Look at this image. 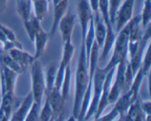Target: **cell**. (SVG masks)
Returning <instances> with one entry per match:
<instances>
[{
    "label": "cell",
    "mask_w": 151,
    "mask_h": 121,
    "mask_svg": "<svg viewBox=\"0 0 151 121\" xmlns=\"http://www.w3.org/2000/svg\"><path fill=\"white\" fill-rule=\"evenodd\" d=\"M10 118L9 117L7 116V114L4 112V111L3 109H1L0 108V121H3V120H9Z\"/></svg>",
    "instance_id": "obj_39"
},
{
    "label": "cell",
    "mask_w": 151,
    "mask_h": 121,
    "mask_svg": "<svg viewBox=\"0 0 151 121\" xmlns=\"http://www.w3.org/2000/svg\"><path fill=\"white\" fill-rule=\"evenodd\" d=\"M49 41V35L42 27L38 30L35 34L32 42L35 44V54L34 57L36 60H38L44 54Z\"/></svg>",
    "instance_id": "obj_13"
},
{
    "label": "cell",
    "mask_w": 151,
    "mask_h": 121,
    "mask_svg": "<svg viewBox=\"0 0 151 121\" xmlns=\"http://www.w3.org/2000/svg\"><path fill=\"white\" fill-rule=\"evenodd\" d=\"M122 119L125 120H145L146 116L141 107V103L139 100H136L131 103L126 113L123 115Z\"/></svg>",
    "instance_id": "obj_19"
},
{
    "label": "cell",
    "mask_w": 151,
    "mask_h": 121,
    "mask_svg": "<svg viewBox=\"0 0 151 121\" xmlns=\"http://www.w3.org/2000/svg\"><path fill=\"white\" fill-rule=\"evenodd\" d=\"M47 98L50 102L53 111V120H60L62 118L64 110V105L66 100L62 96L60 90L53 89L52 91L45 93Z\"/></svg>",
    "instance_id": "obj_8"
},
{
    "label": "cell",
    "mask_w": 151,
    "mask_h": 121,
    "mask_svg": "<svg viewBox=\"0 0 151 121\" xmlns=\"http://www.w3.org/2000/svg\"><path fill=\"white\" fill-rule=\"evenodd\" d=\"M134 78V74L133 73V71L131 69V65H130L129 61L127 63L126 69L125 72V79H124V86L123 91H126L131 88V84L133 83V80Z\"/></svg>",
    "instance_id": "obj_33"
},
{
    "label": "cell",
    "mask_w": 151,
    "mask_h": 121,
    "mask_svg": "<svg viewBox=\"0 0 151 121\" xmlns=\"http://www.w3.org/2000/svg\"><path fill=\"white\" fill-rule=\"evenodd\" d=\"M52 1V5L55 6L56 5V4H59V3L60 2V1H62L63 0H51Z\"/></svg>",
    "instance_id": "obj_41"
},
{
    "label": "cell",
    "mask_w": 151,
    "mask_h": 121,
    "mask_svg": "<svg viewBox=\"0 0 151 121\" xmlns=\"http://www.w3.org/2000/svg\"><path fill=\"white\" fill-rule=\"evenodd\" d=\"M31 91L33 100L41 103L46 91L45 76L42 66L38 60H35L30 66Z\"/></svg>",
    "instance_id": "obj_2"
},
{
    "label": "cell",
    "mask_w": 151,
    "mask_h": 121,
    "mask_svg": "<svg viewBox=\"0 0 151 121\" xmlns=\"http://www.w3.org/2000/svg\"><path fill=\"white\" fill-rule=\"evenodd\" d=\"M122 2V0H109V17H110L111 23L113 25L114 24L116 13H117Z\"/></svg>",
    "instance_id": "obj_32"
},
{
    "label": "cell",
    "mask_w": 151,
    "mask_h": 121,
    "mask_svg": "<svg viewBox=\"0 0 151 121\" xmlns=\"http://www.w3.org/2000/svg\"><path fill=\"white\" fill-rule=\"evenodd\" d=\"M135 100H134V96H133L132 91L129 89L128 91H125L122 95L119 96L117 100L115 102L114 108L118 111L120 116H123L127 112L131 103H134Z\"/></svg>",
    "instance_id": "obj_18"
},
{
    "label": "cell",
    "mask_w": 151,
    "mask_h": 121,
    "mask_svg": "<svg viewBox=\"0 0 151 121\" xmlns=\"http://www.w3.org/2000/svg\"><path fill=\"white\" fill-rule=\"evenodd\" d=\"M31 1H32V0H31Z\"/></svg>",
    "instance_id": "obj_42"
},
{
    "label": "cell",
    "mask_w": 151,
    "mask_h": 121,
    "mask_svg": "<svg viewBox=\"0 0 151 121\" xmlns=\"http://www.w3.org/2000/svg\"><path fill=\"white\" fill-rule=\"evenodd\" d=\"M15 100H16V97H15L14 94L5 93L4 94L1 95L0 108L4 111V112L7 114L10 119L13 108L15 106Z\"/></svg>",
    "instance_id": "obj_25"
},
{
    "label": "cell",
    "mask_w": 151,
    "mask_h": 121,
    "mask_svg": "<svg viewBox=\"0 0 151 121\" xmlns=\"http://www.w3.org/2000/svg\"><path fill=\"white\" fill-rule=\"evenodd\" d=\"M74 52H75V47L72 44V40H68V41L63 42L61 59L58 64V70L62 72H65L66 66L71 64V60L73 57Z\"/></svg>",
    "instance_id": "obj_15"
},
{
    "label": "cell",
    "mask_w": 151,
    "mask_h": 121,
    "mask_svg": "<svg viewBox=\"0 0 151 121\" xmlns=\"http://www.w3.org/2000/svg\"><path fill=\"white\" fill-rule=\"evenodd\" d=\"M99 13H100L105 24L111 22L109 17V0H99Z\"/></svg>",
    "instance_id": "obj_30"
},
{
    "label": "cell",
    "mask_w": 151,
    "mask_h": 121,
    "mask_svg": "<svg viewBox=\"0 0 151 121\" xmlns=\"http://www.w3.org/2000/svg\"><path fill=\"white\" fill-rule=\"evenodd\" d=\"M7 41H9L7 39V38L5 37V35H4V33L2 32V31L0 30V43L1 44V45L3 46L4 44H5Z\"/></svg>",
    "instance_id": "obj_40"
},
{
    "label": "cell",
    "mask_w": 151,
    "mask_h": 121,
    "mask_svg": "<svg viewBox=\"0 0 151 121\" xmlns=\"http://www.w3.org/2000/svg\"><path fill=\"white\" fill-rule=\"evenodd\" d=\"M69 5V0H63L59 4L53 6V21L51 27V35L56 32L60 19L66 13Z\"/></svg>",
    "instance_id": "obj_16"
},
{
    "label": "cell",
    "mask_w": 151,
    "mask_h": 121,
    "mask_svg": "<svg viewBox=\"0 0 151 121\" xmlns=\"http://www.w3.org/2000/svg\"><path fill=\"white\" fill-rule=\"evenodd\" d=\"M71 80H72V70H71V64L68 65L65 69L64 76H63V82L60 87V92L65 100L68 98L69 95L71 86Z\"/></svg>",
    "instance_id": "obj_26"
},
{
    "label": "cell",
    "mask_w": 151,
    "mask_h": 121,
    "mask_svg": "<svg viewBox=\"0 0 151 121\" xmlns=\"http://www.w3.org/2000/svg\"><path fill=\"white\" fill-rule=\"evenodd\" d=\"M95 41V38H94V17L91 19L90 22L89 27L87 30L86 35L85 39L83 42H84L86 48V60L88 66V60H89L90 53H91V47Z\"/></svg>",
    "instance_id": "obj_24"
},
{
    "label": "cell",
    "mask_w": 151,
    "mask_h": 121,
    "mask_svg": "<svg viewBox=\"0 0 151 121\" xmlns=\"http://www.w3.org/2000/svg\"><path fill=\"white\" fill-rule=\"evenodd\" d=\"M93 16H94V31L95 41L99 47L101 48L106 38V25L99 12L93 14Z\"/></svg>",
    "instance_id": "obj_14"
},
{
    "label": "cell",
    "mask_w": 151,
    "mask_h": 121,
    "mask_svg": "<svg viewBox=\"0 0 151 121\" xmlns=\"http://www.w3.org/2000/svg\"><path fill=\"white\" fill-rule=\"evenodd\" d=\"M7 53L11 56L12 58L19 65L24 72L36 60L34 55H32L27 52L24 51L23 49L14 48Z\"/></svg>",
    "instance_id": "obj_10"
},
{
    "label": "cell",
    "mask_w": 151,
    "mask_h": 121,
    "mask_svg": "<svg viewBox=\"0 0 151 121\" xmlns=\"http://www.w3.org/2000/svg\"><path fill=\"white\" fill-rule=\"evenodd\" d=\"M75 19H76V15L68 10L63 18L60 19L58 30L60 31L63 42H65L68 40H72V33L75 24Z\"/></svg>",
    "instance_id": "obj_9"
},
{
    "label": "cell",
    "mask_w": 151,
    "mask_h": 121,
    "mask_svg": "<svg viewBox=\"0 0 151 121\" xmlns=\"http://www.w3.org/2000/svg\"><path fill=\"white\" fill-rule=\"evenodd\" d=\"M150 43L147 45V48H146L144 56H143L142 61V64L140 68H141L142 71L145 75H147L149 72L151 66V61H150Z\"/></svg>",
    "instance_id": "obj_31"
},
{
    "label": "cell",
    "mask_w": 151,
    "mask_h": 121,
    "mask_svg": "<svg viewBox=\"0 0 151 121\" xmlns=\"http://www.w3.org/2000/svg\"><path fill=\"white\" fill-rule=\"evenodd\" d=\"M89 77H88V66L86 60V48L84 42L81 41V52L78 60L76 73H75V90L72 107V116L78 120L81 110V103L84 94L88 86Z\"/></svg>",
    "instance_id": "obj_1"
},
{
    "label": "cell",
    "mask_w": 151,
    "mask_h": 121,
    "mask_svg": "<svg viewBox=\"0 0 151 121\" xmlns=\"http://www.w3.org/2000/svg\"><path fill=\"white\" fill-rule=\"evenodd\" d=\"M8 0H0V14L3 13L7 7Z\"/></svg>",
    "instance_id": "obj_38"
},
{
    "label": "cell",
    "mask_w": 151,
    "mask_h": 121,
    "mask_svg": "<svg viewBox=\"0 0 151 121\" xmlns=\"http://www.w3.org/2000/svg\"><path fill=\"white\" fill-rule=\"evenodd\" d=\"M93 14L99 12V0H88Z\"/></svg>",
    "instance_id": "obj_37"
},
{
    "label": "cell",
    "mask_w": 151,
    "mask_h": 121,
    "mask_svg": "<svg viewBox=\"0 0 151 121\" xmlns=\"http://www.w3.org/2000/svg\"><path fill=\"white\" fill-rule=\"evenodd\" d=\"M39 120L43 121L53 120V111L47 98H46L45 103L40 109Z\"/></svg>",
    "instance_id": "obj_28"
},
{
    "label": "cell",
    "mask_w": 151,
    "mask_h": 121,
    "mask_svg": "<svg viewBox=\"0 0 151 121\" xmlns=\"http://www.w3.org/2000/svg\"><path fill=\"white\" fill-rule=\"evenodd\" d=\"M135 0H125L122 1L116 13L115 22L116 30L119 32L132 19Z\"/></svg>",
    "instance_id": "obj_7"
},
{
    "label": "cell",
    "mask_w": 151,
    "mask_h": 121,
    "mask_svg": "<svg viewBox=\"0 0 151 121\" xmlns=\"http://www.w3.org/2000/svg\"><path fill=\"white\" fill-rule=\"evenodd\" d=\"M106 35L105 38L104 42L102 46V53L100 56V60H104L109 56V53L114 48L115 39H116V34L114 30V27L111 22L106 24Z\"/></svg>",
    "instance_id": "obj_11"
},
{
    "label": "cell",
    "mask_w": 151,
    "mask_h": 121,
    "mask_svg": "<svg viewBox=\"0 0 151 121\" xmlns=\"http://www.w3.org/2000/svg\"><path fill=\"white\" fill-rule=\"evenodd\" d=\"M129 31V41H139L143 33L141 29V16L137 15L127 23Z\"/></svg>",
    "instance_id": "obj_17"
},
{
    "label": "cell",
    "mask_w": 151,
    "mask_h": 121,
    "mask_svg": "<svg viewBox=\"0 0 151 121\" xmlns=\"http://www.w3.org/2000/svg\"><path fill=\"white\" fill-rule=\"evenodd\" d=\"M34 16L40 22L47 16L49 11L48 0H32Z\"/></svg>",
    "instance_id": "obj_21"
},
{
    "label": "cell",
    "mask_w": 151,
    "mask_h": 121,
    "mask_svg": "<svg viewBox=\"0 0 151 121\" xmlns=\"http://www.w3.org/2000/svg\"><path fill=\"white\" fill-rule=\"evenodd\" d=\"M41 107V103L33 101L32 106L25 118V121H36L39 120L40 109Z\"/></svg>",
    "instance_id": "obj_29"
},
{
    "label": "cell",
    "mask_w": 151,
    "mask_h": 121,
    "mask_svg": "<svg viewBox=\"0 0 151 121\" xmlns=\"http://www.w3.org/2000/svg\"><path fill=\"white\" fill-rule=\"evenodd\" d=\"M141 107L146 116L145 120H150L151 117V102L150 100H145L141 103Z\"/></svg>",
    "instance_id": "obj_36"
},
{
    "label": "cell",
    "mask_w": 151,
    "mask_h": 121,
    "mask_svg": "<svg viewBox=\"0 0 151 121\" xmlns=\"http://www.w3.org/2000/svg\"><path fill=\"white\" fill-rule=\"evenodd\" d=\"M118 116H119V113L118 112V111L114 107L109 113H108L107 115H102L101 116L97 119V120H106V121L114 120Z\"/></svg>",
    "instance_id": "obj_35"
},
{
    "label": "cell",
    "mask_w": 151,
    "mask_h": 121,
    "mask_svg": "<svg viewBox=\"0 0 151 121\" xmlns=\"http://www.w3.org/2000/svg\"><path fill=\"white\" fill-rule=\"evenodd\" d=\"M23 24L28 38L32 42L36 32L41 28V22L38 20L33 15H32L29 20L23 22Z\"/></svg>",
    "instance_id": "obj_23"
},
{
    "label": "cell",
    "mask_w": 151,
    "mask_h": 121,
    "mask_svg": "<svg viewBox=\"0 0 151 121\" xmlns=\"http://www.w3.org/2000/svg\"><path fill=\"white\" fill-rule=\"evenodd\" d=\"M33 101L32 93L29 92L21 102L19 106L17 107V109L12 113L10 120L24 121Z\"/></svg>",
    "instance_id": "obj_12"
},
{
    "label": "cell",
    "mask_w": 151,
    "mask_h": 121,
    "mask_svg": "<svg viewBox=\"0 0 151 121\" xmlns=\"http://www.w3.org/2000/svg\"><path fill=\"white\" fill-rule=\"evenodd\" d=\"M78 15L81 24V41H83L90 22L94 17L88 0H79L78 4Z\"/></svg>",
    "instance_id": "obj_5"
},
{
    "label": "cell",
    "mask_w": 151,
    "mask_h": 121,
    "mask_svg": "<svg viewBox=\"0 0 151 121\" xmlns=\"http://www.w3.org/2000/svg\"><path fill=\"white\" fill-rule=\"evenodd\" d=\"M18 74L12 69H9L0 62V86H1V95L5 93L14 94L15 86Z\"/></svg>",
    "instance_id": "obj_4"
},
{
    "label": "cell",
    "mask_w": 151,
    "mask_h": 121,
    "mask_svg": "<svg viewBox=\"0 0 151 121\" xmlns=\"http://www.w3.org/2000/svg\"><path fill=\"white\" fill-rule=\"evenodd\" d=\"M16 10L22 22H27L32 16V1L31 0H16Z\"/></svg>",
    "instance_id": "obj_20"
},
{
    "label": "cell",
    "mask_w": 151,
    "mask_h": 121,
    "mask_svg": "<svg viewBox=\"0 0 151 121\" xmlns=\"http://www.w3.org/2000/svg\"><path fill=\"white\" fill-rule=\"evenodd\" d=\"M0 30L2 31V32L4 33V35H5V37L7 38V39L8 40V41H18L17 38H16V35H15L14 32H13L10 28L7 27V26H5V25L0 23Z\"/></svg>",
    "instance_id": "obj_34"
},
{
    "label": "cell",
    "mask_w": 151,
    "mask_h": 121,
    "mask_svg": "<svg viewBox=\"0 0 151 121\" xmlns=\"http://www.w3.org/2000/svg\"><path fill=\"white\" fill-rule=\"evenodd\" d=\"M115 70L116 68H113L109 71L106 75V79H105L104 84H103V91H102L101 96L99 100L98 105H97V109L94 113V119L97 120L103 115V112L105 109H106L108 106H109V90H110L112 82H113V78L115 75Z\"/></svg>",
    "instance_id": "obj_6"
},
{
    "label": "cell",
    "mask_w": 151,
    "mask_h": 121,
    "mask_svg": "<svg viewBox=\"0 0 151 121\" xmlns=\"http://www.w3.org/2000/svg\"><path fill=\"white\" fill-rule=\"evenodd\" d=\"M140 16H141L142 26L147 27L149 24H150L151 0H145Z\"/></svg>",
    "instance_id": "obj_27"
},
{
    "label": "cell",
    "mask_w": 151,
    "mask_h": 121,
    "mask_svg": "<svg viewBox=\"0 0 151 121\" xmlns=\"http://www.w3.org/2000/svg\"><path fill=\"white\" fill-rule=\"evenodd\" d=\"M107 73L108 72L104 68H100L98 67V66L96 68V70L94 74V78H93L92 93H91V100H90L89 106H88V110L86 114L84 120L91 119V117L94 115L97 105H98L99 100L101 96L103 84H104Z\"/></svg>",
    "instance_id": "obj_3"
},
{
    "label": "cell",
    "mask_w": 151,
    "mask_h": 121,
    "mask_svg": "<svg viewBox=\"0 0 151 121\" xmlns=\"http://www.w3.org/2000/svg\"><path fill=\"white\" fill-rule=\"evenodd\" d=\"M58 67V65L56 64L55 63H51L47 67L46 73L44 74L46 86L45 93L52 91L53 89V88H54L55 83L56 75H57Z\"/></svg>",
    "instance_id": "obj_22"
}]
</instances>
